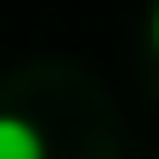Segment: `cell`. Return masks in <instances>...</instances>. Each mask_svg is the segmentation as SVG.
Wrapping results in <instances>:
<instances>
[{
	"mask_svg": "<svg viewBox=\"0 0 159 159\" xmlns=\"http://www.w3.org/2000/svg\"><path fill=\"white\" fill-rule=\"evenodd\" d=\"M0 159H49V147H43V135H37V122L0 110Z\"/></svg>",
	"mask_w": 159,
	"mask_h": 159,
	"instance_id": "obj_1",
	"label": "cell"
},
{
	"mask_svg": "<svg viewBox=\"0 0 159 159\" xmlns=\"http://www.w3.org/2000/svg\"><path fill=\"white\" fill-rule=\"evenodd\" d=\"M147 37H153V49H159V0H153V19H147Z\"/></svg>",
	"mask_w": 159,
	"mask_h": 159,
	"instance_id": "obj_2",
	"label": "cell"
}]
</instances>
